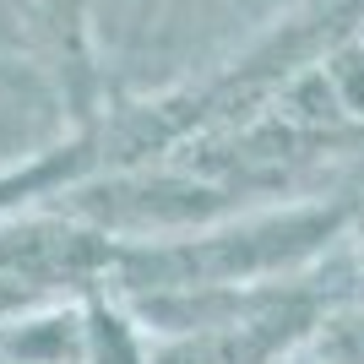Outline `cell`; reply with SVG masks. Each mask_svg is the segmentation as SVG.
Returning a JSON list of instances; mask_svg holds the SVG:
<instances>
[{
    "label": "cell",
    "mask_w": 364,
    "mask_h": 364,
    "mask_svg": "<svg viewBox=\"0 0 364 364\" xmlns=\"http://www.w3.org/2000/svg\"><path fill=\"white\" fill-rule=\"evenodd\" d=\"M38 299H49V289H38V283H28V277L0 272V326H6V321H16L22 310H33Z\"/></svg>",
    "instance_id": "4"
},
{
    "label": "cell",
    "mask_w": 364,
    "mask_h": 364,
    "mask_svg": "<svg viewBox=\"0 0 364 364\" xmlns=\"http://www.w3.org/2000/svg\"><path fill=\"white\" fill-rule=\"evenodd\" d=\"M321 359L332 364H364V304H337V310H321V321L304 337Z\"/></svg>",
    "instance_id": "2"
},
{
    "label": "cell",
    "mask_w": 364,
    "mask_h": 364,
    "mask_svg": "<svg viewBox=\"0 0 364 364\" xmlns=\"http://www.w3.org/2000/svg\"><path fill=\"white\" fill-rule=\"evenodd\" d=\"M33 6L44 16L55 49L71 60V71L87 76V11H92V0H33Z\"/></svg>",
    "instance_id": "3"
},
{
    "label": "cell",
    "mask_w": 364,
    "mask_h": 364,
    "mask_svg": "<svg viewBox=\"0 0 364 364\" xmlns=\"http://www.w3.org/2000/svg\"><path fill=\"white\" fill-rule=\"evenodd\" d=\"M348 228V207L299 201L277 213L213 218L164 240H120V261L109 289L114 294H185V289H250L283 283L326 250Z\"/></svg>",
    "instance_id": "1"
}]
</instances>
